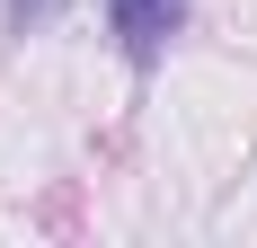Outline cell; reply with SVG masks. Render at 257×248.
Returning a JSON list of instances; mask_svg holds the SVG:
<instances>
[{
  "label": "cell",
  "instance_id": "2",
  "mask_svg": "<svg viewBox=\"0 0 257 248\" xmlns=\"http://www.w3.org/2000/svg\"><path fill=\"white\" fill-rule=\"evenodd\" d=\"M62 9H71V0H9V18H18V27H53Z\"/></svg>",
  "mask_w": 257,
  "mask_h": 248
},
{
  "label": "cell",
  "instance_id": "1",
  "mask_svg": "<svg viewBox=\"0 0 257 248\" xmlns=\"http://www.w3.org/2000/svg\"><path fill=\"white\" fill-rule=\"evenodd\" d=\"M106 27H115L124 62H142V71H151L160 53H169V36L186 27V0H106Z\"/></svg>",
  "mask_w": 257,
  "mask_h": 248
}]
</instances>
